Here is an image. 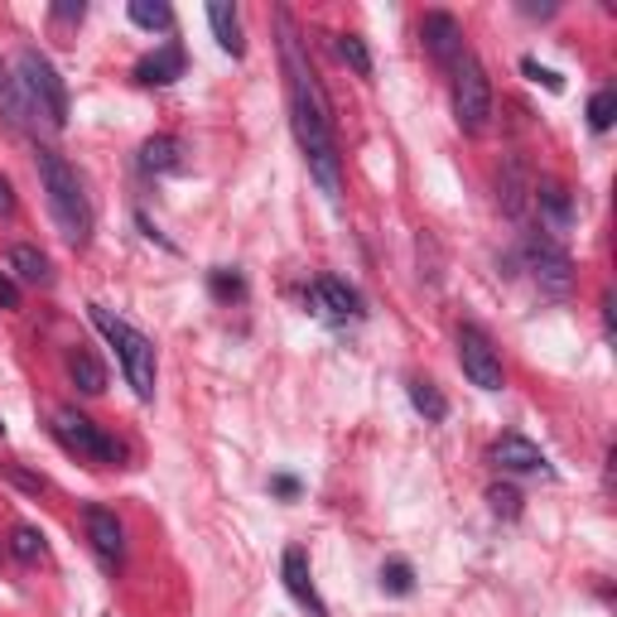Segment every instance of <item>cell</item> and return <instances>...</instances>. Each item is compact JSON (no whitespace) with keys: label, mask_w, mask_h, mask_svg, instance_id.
I'll return each instance as SVG.
<instances>
[{"label":"cell","mask_w":617,"mask_h":617,"mask_svg":"<svg viewBox=\"0 0 617 617\" xmlns=\"http://www.w3.org/2000/svg\"><path fill=\"white\" fill-rule=\"evenodd\" d=\"M82 526H88V540H92V550L102 555V564L126 560V530H121L116 512H106V506H88V512H82Z\"/></svg>","instance_id":"11"},{"label":"cell","mask_w":617,"mask_h":617,"mask_svg":"<svg viewBox=\"0 0 617 617\" xmlns=\"http://www.w3.org/2000/svg\"><path fill=\"white\" fill-rule=\"evenodd\" d=\"M68 367V381L78 386L82 396H102L106 391V367L96 362V353H88V347H72V353L64 357Z\"/></svg>","instance_id":"17"},{"label":"cell","mask_w":617,"mask_h":617,"mask_svg":"<svg viewBox=\"0 0 617 617\" xmlns=\"http://www.w3.org/2000/svg\"><path fill=\"white\" fill-rule=\"evenodd\" d=\"M522 72H526L530 82H540L546 92H564V78H560V72H555V68H540L536 58H522Z\"/></svg>","instance_id":"30"},{"label":"cell","mask_w":617,"mask_h":617,"mask_svg":"<svg viewBox=\"0 0 617 617\" xmlns=\"http://www.w3.org/2000/svg\"><path fill=\"white\" fill-rule=\"evenodd\" d=\"M39 184L48 193V213H54L58 232H64L68 247H88L92 241V203L82 193L72 164L58 150H39Z\"/></svg>","instance_id":"2"},{"label":"cell","mask_w":617,"mask_h":617,"mask_svg":"<svg viewBox=\"0 0 617 617\" xmlns=\"http://www.w3.org/2000/svg\"><path fill=\"white\" fill-rule=\"evenodd\" d=\"M613 116H617V92H613V88L594 92V102H589V126H594V130H608Z\"/></svg>","instance_id":"27"},{"label":"cell","mask_w":617,"mask_h":617,"mask_svg":"<svg viewBox=\"0 0 617 617\" xmlns=\"http://www.w3.org/2000/svg\"><path fill=\"white\" fill-rule=\"evenodd\" d=\"M530 203L540 208V217H546L550 232H570V222H574V198H570V188H564V184H555V179H540V184L530 188Z\"/></svg>","instance_id":"14"},{"label":"cell","mask_w":617,"mask_h":617,"mask_svg":"<svg viewBox=\"0 0 617 617\" xmlns=\"http://www.w3.org/2000/svg\"><path fill=\"white\" fill-rule=\"evenodd\" d=\"M281 579H285V589H289V598L299 603L309 617H329V608H323V598H319V589H313V574H309V555L299 550V546H289L285 550V560H281Z\"/></svg>","instance_id":"10"},{"label":"cell","mask_w":617,"mask_h":617,"mask_svg":"<svg viewBox=\"0 0 617 617\" xmlns=\"http://www.w3.org/2000/svg\"><path fill=\"white\" fill-rule=\"evenodd\" d=\"M10 271H15L24 285H48V281H54L48 256L39 247H24V241H20V247H10Z\"/></svg>","instance_id":"20"},{"label":"cell","mask_w":617,"mask_h":617,"mask_svg":"<svg viewBox=\"0 0 617 617\" xmlns=\"http://www.w3.org/2000/svg\"><path fill=\"white\" fill-rule=\"evenodd\" d=\"M54 434H58V444H64L68 454L92 458V464H116V458H121L112 434H102L88 415H82V410H72V405L54 410Z\"/></svg>","instance_id":"6"},{"label":"cell","mask_w":617,"mask_h":617,"mask_svg":"<svg viewBox=\"0 0 617 617\" xmlns=\"http://www.w3.org/2000/svg\"><path fill=\"white\" fill-rule=\"evenodd\" d=\"M0 430H5V425H0Z\"/></svg>","instance_id":"36"},{"label":"cell","mask_w":617,"mask_h":617,"mask_svg":"<svg viewBox=\"0 0 617 617\" xmlns=\"http://www.w3.org/2000/svg\"><path fill=\"white\" fill-rule=\"evenodd\" d=\"M333 48H338V58L357 72V78H372V54H367V44H362L357 34H338Z\"/></svg>","instance_id":"24"},{"label":"cell","mask_w":617,"mask_h":617,"mask_svg":"<svg viewBox=\"0 0 617 617\" xmlns=\"http://www.w3.org/2000/svg\"><path fill=\"white\" fill-rule=\"evenodd\" d=\"M82 15H88V5H82V0H64V5H54V20H64V24H78Z\"/></svg>","instance_id":"31"},{"label":"cell","mask_w":617,"mask_h":617,"mask_svg":"<svg viewBox=\"0 0 617 617\" xmlns=\"http://www.w3.org/2000/svg\"><path fill=\"white\" fill-rule=\"evenodd\" d=\"M488 116H492V82H488L478 58L464 54L454 64V121L468 136H482V130H488Z\"/></svg>","instance_id":"5"},{"label":"cell","mask_w":617,"mask_h":617,"mask_svg":"<svg viewBox=\"0 0 617 617\" xmlns=\"http://www.w3.org/2000/svg\"><path fill=\"white\" fill-rule=\"evenodd\" d=\"M15 213V193H10V179H0V217Z\"/></svg>","instance_id":"34"},{"label":"cell","mask_w":617,"mask_h":617,"mask_svg":"<svg viewBox=\"0 0 617 617\" xmlns=\"http://www.w3.org/2000/svg\"><path fill=\"white\" fill-rule=\"evenodd\" d=\"M271 488H275V492H281V498H295V492H299V482H295V478H275V482H271Z\"/></svg>","instance_id":"35"},{"label":"cell","mask_w":617,"mask_h":617,"mask_svg":"<svg viewBox=\"0 0 617 617\" xmlns=\"http://www.w3.org/2000/svg\"><path fill=\"white\" fill-rule=\"evenodd\" d=\"M488 502H492V512H498V516H506V522H516V516H522V492L506 488V482H498V488L488 492Z\"/></svg>","instance_id":"29"},{"label":"cell","mask_w":617,"mask_h":617,"mask_svg":"<svg viewBox=\"0 0 617 617\" xmlns=\"http://www.w3.org/2000/svg\"><path fill=\"white\" fill-rule=\"evenodd\" d=\"M0 309H20V289L5 271H0Z\"/></svg>","instance_id":"32"},{"label":"cell","mask_w":617,"mask_h":617,"mask_svg":"<svg viewBox=\"0 0 617 617\" xmlns=\"http://www.w3.org/2000/svg\"><path fill=\"white\" fill-rule=\"evenodd\" d=\"M10 555L24 564H34L44 555V530H34V526H15L10 530Z\"/></svg>","instance_id":"25"},{"label":"cell","mask_w":617,"mask_h":617,"mask_svg":"<svg viewBox=\"0 0 617 617\" xmlns=\"http://www.w3.org/2000/svg\"><path fill=\"white\" fill-rule=\"evenodd\" d=\"M458 362H464V377L478 386V391H502V357L498 347L488 343V333L473 329V323H464L458 329Z\"/></svg>","instance_id":"8"},{"label":"cell","mask_w":617,"mask_h":617,"mask_svg":"<svg viewBox=\"0 0 617 617\" xmlns=\"http://www.w3.org/2000/svg\"><path fill=\"white\" fill-rule=\"evenodd\" d=\"M420 39H425V48L439 58L444 68H454L458 58L468 54L464 48V24H458L454 15H444V10H430L425 24H420Z\"/></svg>","instance_id":"9"},{"label":"cell","mask_w":617,"mask_h":617,"mask_svg":"<svg viewBox=\"0 0 617 617\" xmlns=\"http://www.w3.org/2000/svg\"><path fill=\"white\" fill-rule=\"evenodd\" d=\"M184 68H188L184 44L169 39V44H160L155 54H145L136 64V82H140V88H169V82L184 78Z\"/></svg>","instance_id":"12"},{"label":"cell","mask_w":617,"mask_h":617,"mask_svg":"<svg viewBox=\"0 0 617 617\" xmlns=\"http://www.w3.org/2000/svg\"><path fill=\"white\" fill-rule=\"evenodd\" d=\"M15 82H20V96H24V106H30V116H39L44 126H54V130L68 126V88L39 48H24L15 58Z\"/></svg>","instance_id":"4"},{"label":"cell","mask_w":617,"mask_h":617,"mask_svg":"<svg viewBox=\"0 0 617 617\" xmlns=\"http://www.w3.org/2000/svg\"><path fill=\"white\" fill-rule=\"evenodd\" d=\"M92 323L106 333V343L116 347L121 372H126L136 401H155V343L150 338H145L140 329H130L126 319H116V313L102 309V305H92Z\"/></svg>","instance_id":"3"},{"label":"cell","mask_w":617,"mask_h":617,"mask_svg":"<svg viewBox=\"0 0 617 617\" xmlns=\"http://www.w3.org/2000/svg\"><path fill=\"white\" fill-rule=\"evenodd\" d=\"M309 299H313V309H319L323 319H338V323H343V319H357V313H362L357 289H353V285H343V281H333V275L313 281Z\"/></svg>","instance_id":"13"},{"label":"cell","mask_w":617,"mask_h":617,"mask_svg":"<svg viewBox=\"0 0 617 617\" xmlns=\"http://www.w3.org/2000/svg\"><path fill=\"white\" fill-rule=\"evenodd\" d=\"M281 58H285V78H289V126L295 140L305 150V164L313 174V184L323 188V198L338 208L343 198V164H338V140H333V121H329V96L313 82V68L299 54V39L289 34V20L281 15Z\"/></svg>","instance_id":"1"},{"label":"cell","mask_w":617,"mask_h":617,"mask_svg":"<svg viewBox=\"0 0 617 617\" xmlns=\"http://www.w3.org/2000/svg\"><path fill=\"white\" fill-rule=\"evenodd\" d=\"M208 24H213L217 44H222L232 58L247 54V39H241V15H237V5H227V0H213V5H208Z\"/></svg>","instance_id":"19"},{"label":"cell","mask_w":617,"mask_h":617,"mask_svg":"<svg viewBox=\"0 0 617 617\" xmlns=\"http://www.w3.org/2000/svg\"><path fill=\"white\" fill-rule=\"evenodd\" d=\"M140 164L150 169V174H179V169H184V145L174 136H150L140 145Z\"/></svg>","instance_id":"18"},{"label":"cell","mask_w":617,"mask_h":617,"mask_svg":"<svg viewBox=\"0 0 617 617\" xmlns=\"http://www.w3.org/2000/svg\"><path fill=\"white\" fill-rule=\"evenodd\" d=\"M381 589H386V594H396V598H405L410 589H415V570H410L405 560L381 564Z\"/></svg>","instance_id":"26"},{"label":"cell","mask_w":617,"mask_h":617,"mask_svg":"<svg viewBox=\"0 0 617 617\" xmlns=\"http://www.w3.org/2000/svg\"><path fill=\"white\" fill-rule=\"evenodd\" d=\"M5 478H10V482H20V488H24V492H44V478H30V473H20V468H15V464H10V468H5Z\"/></svg>","instance_id":"33"},{"label":"cell","mask_w":617,"mask_h":617,"mask_svg":"<svg viewBox=\"0 0 617 617\" xmlns=\"http://www.w3.org/2000/svg\"><path fill=\"white\" fill-rule=\"evenodd\" d=\"M526 271L536 275V285L546 295H570V281H574V265H570V251L560 247L555 237H526Z\"/></svg>","instance_id":"7"},{"label":"cell","mask_w":617,"mask_h":617,"mask_svg":"<svg viewBox=\"0 0 617 617\" xmlns=\"http://www.w3.org/2000/svg\"><path fill=\"white\" fill-rule=\"evenodd\" d=\"M0 116H5L15 130H24V126H30V106H24L20 82H15V72H10L5 64H0Z\"/></svg>","instance_id":"21"},{"label":"cell","mask_w":617,"mask_h":617,"mask_svg":"<svg viewBox=\"0 0 617 617\" xmlns=\"http://www.w3.org/2000/svg\"><path fill=\"white\" fill-rule=\"evenodd\" d=\"M492 464L506 468V473H540V468H546V454H540L526 434H502V439L492 444Z\"/></svg>","instance_id":"15"},{"label":"cell","mask_w":617,"mask_h":617,"mask_svg":"<svg viewBox=\"0 0 617 617\" xmlns=\"http://www.w3.org/2000/svg\"><path fill=\"white\" fill-rule=\"evenodd\" d=\"M530 188H536V179L526 174L522 160H502V174H498V203L506 217H522L526 203H530Z\"/></svg>","instance_id":"16"},{"label":"cell","mask_w":617,"mask_h":617,"mask_svg":"<svg viewBox=\"0 0 617 617\" xmlns=\"http://www.w3.org/2000/svg\"><path fill=\"white\" fill-rule=\"evenodd\" d=\"M410 405H415L425 420H444V415H449V401L439 396V386H434V381H410Z\"/></svg>","instance_id":"23"},{"label":"cell","mask_w":617,"mask_h":617,"mask_svg":"<svg viewBox=\"0 0 617 617\" xmlns=\"http://www.w3.org/2000/svg\"><path fill=\"white\" fill-rule=\"evenodd\" d=\"M208 285H213L217 299H241V295H247V281H241L237 271H227V265H217V271L208 275Z\"/></svg>","instance_id":"28"},{"label":"cell","mask_w":617,"mask_h":617,"mask_svg":"<svg viewBox=\"0 0 617 617\" xmlns=\"http://www.w3.org/2000/svg\"><path fill=\"white\" fill-rule=\"evenodd\" d=\"M130 24H140V30H174V10L164 5V0H130Z\"/></svg>","instance_id":"22"}]
</instances>
